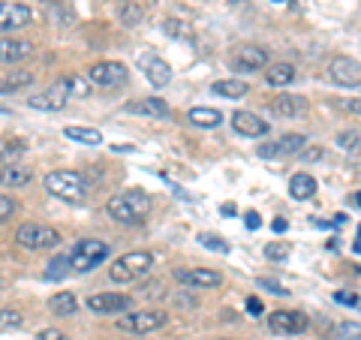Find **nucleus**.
<instances>
[{"label":"nucleus","instance_id":"1","mask_svg":"<svg viewBox=\"0 0 361 340\" xmlns=\"http://www.w3.org/2000/svg\"><path fill=\"white\" fill-rule=\"evenodd\" d=\"M109 217L118 223H142L151 214V196L145 190H123L109 199Z\"/></svg>","mask_w":361,"mask_h":340},{"label":"nucleus","instance_id":"2","mask_svg":"<svg viewBox=\"0 0 361 340\" xmlns=\"http://www.w3.org/2000/svg\"><path fill=\"white\" fill-rule=\"evenodd\" d=\"M45 190L63 202H73V205L85 202V196H87L85 178L78 172H70V169H54V172L45 175Z\"/></svg>","mask_w":361,"mask_h":340},{"label":"nucleus","instance_id":"3","mask_svg":"<svg viewBox=\"0 0 361 340\" xmlns=\"http://www.w3.org/2000/svg\"><path fill=\"white\" fill-rule=\"evenodd\" d=\"M151 268H154V256L148 250H133V253H123L111 262L109 277L115 283H135L145 274H151Z\"/></svg>","mask_w":361,"mask_h":340},{"label":"nucleus","instance_id":"4","mask_svg":"<svg viewBox=\"0 0 361 340\" xmlns=\"http://www.w3.org/2000/svg\"><path fill=\"white\" fill-rule=\"evenodd\" d=\"M109 259V244L99 241V238H85L70 250V271L75 274H87L97 265H103Z\"/></svg>","mask_w":361,"mask_h":340},{"label":"nucleus","instance_id":"5","mask_svg":"<svg viewBox=\"0 0 361 340\" xmlns=\"http://www.w3.org/2000/svg\"><path fill=\"white\" fill-rule=\"evenodd\" d=\"M16 241L25 247V250H49V247L61 244V232L45 223H25V226H18Z\"/></svg>","mask_w":361,"mask_h":340},{"label":"nucleus","instance_id":"6","mask_svg":"<svg viewBox=\"0 0 361 340\" xmlns=\"http://www.w3.org/2000/svg\"><path fill=\"white\" fill-rule=\"evenodd\" d=\"M87 82L103 90H118L130 82V70L121 61H97L87 70Z\"/></svg>","mask_w":361,"mask_h":340},{"label":"nucleus","instance_id":"7","mask_svg":"<svg viewBox=\"0 0 361 340\" xmlns=\"http://www.w3.org/2000/svg\"><path fill=\"white\" fill-rule=\"evenodd\" d=\"M262 66H268V51L262 49V45H238L232 54H229V70L232 73H256L262 70Z\"/></svg>","mask_w":361,"mask_h":340},{"label":"nucleus","instance_id":"8","mask_svg":"<svg viewBox=\"0 0 361 340\" xmlns=\"http://www.w3.org/2000/svg\"><path fill=\"white\" fill-rule=\"evenodd\" d=\"M30 21H33V9L27 4H16V0L0 4V37H13L16 30L27 28Z\"/></svg>","mask_w":361,"mask_h":340},{"label":"nucleus","instance_id":"9","mask_svg":"<svg viewBox=\"0 0 361 340\" xmlns=\"http://www.w3.org/2000/svg\"><path fill=\"white\" fill-rule=\"evenodd\" d=\"M304 148H307V139H304L301 133H286L274 142L259 145L256 151H259V157H265V160H283V157H292V154H298Z\"/></svg>","mask_w":361,"mask_h":340},{"label":"nucleus","instance_id":"10","mask_svg":"<svg viewBox=\"0 0 361 340\" xmlns=\"http://www.w3.org/2000/svg\"><path fill=\"white\" fill-rule=\"evenodd\" d=\"M307 328V316L301 310H274L268 316V332L277 337H295Z\"/></svg>","mask_w":361,"mask_h":340},{"label":"nucleus","instance_id":"11","mask_svg":"<svg viewBox=\"0 0 361 340\" xmlns=\"http://www.w3.org/2000/svg\"><path fill=\"white\" fill-rule=\"evenodd\" d=\"M163 325H166V313L160 310H139V313H127L118 320V328H123L130 334H151Z\"/></svg>","mask_w":361,"mask_h":340},{"label":"nucleus","instance_id":"12","mask_svg":"<svg viewBox=\"0 0 361 340\" xmlns=\"http://www.w3.org/2000/svg\"><path fill=\"white\" fill-rule=\"evenodd\" d=\"M85 308L99 313V316H118V313L133 310V298L118 296V292H94V296L85 301Z\"/></svg>","mask_w":361,"mask_h":340},{"label":"nucleus","instance_id":"13","mask_svg":"<svg viewBox=\"0 0 361 340\" xmlns=\"http://www.w3.org/2000/svg\"><path fill=\"white\" fill-rule=\"evenodd\" d=\"M135 63H139V73L148 78L154 87H166L169 82H172V66H169L157 51H142Z\"/></svg>","mask_w":361,"mask_h":340},{"label":"nucleus","instance_id":"14","mask_svg":"<svg viewBox=\"0 0 361 340\" xmlns=\"http://www.w3.org/2000/svg\"><path fill=\"white\" fill-rule=\"evenodd\" d=\"M329 75L334 85L341 87H358L361 82V66L355 58H346V54H337V58L329 63Z\"/></svg>","mask_w":361,"mask_h":340},{"label":"nucleus","instance_id":"15","mask_svg":"<svg viewBox=\"0 0 361 340\" xmlns=\"http://www.w3.org/2000/svg\"><path fill=\"white\" fill-rule=\"evenodd\" d=\"M175 280L180 286H193V289H214L223 283L220 271H211V268H178L175 271Z\"/></svg>","mask_w":361,"mask_h":340},{"label":"nucleus","instance_id":"16","mask_svg":"<svg viewBox=\"0 0 361 340\" xmlns=\"http://www.w3.org/2000/svg\"><path fill=\"white\" fill-rule=\"evenodd\" d=\"M37 54V45L27 42V40H18V37H0V63H9L16 66L21 61H27Z\"/></svg>","mask_w":361,"mask_h":340},{"label":"nucleus","instance_id":"17","mask_svg":"<svg viewBox=\"0 0 361 340\" xmlns=\"http://www.w3.org/2000/svg\"><path fill=\"white\" fill-rule=\"evenodd\" d=\"M66 99H70V97H66L63 85L58 82V85H51L49 90H39V94H33L27 99V106L37 109V111H61L66 106Z\"/></svg>","mask_w":361,"mask_h":340},{"label":"nucleus","instance_id":"18","mask_svg":"<svg viewBox=\"0 0 361 340\" xmlns=\"http://www.w3.org/2000/svg\"><path fill=\"white\" fill-rule=\"evenodd\" d=\"M232 127H235V133L247 135V139H262V135L271 130V123H265L259 115H253V111H235Z\"/></svg>","mask_w":361,"mask_h":340},{"label":"nucleus","instance_id":"19","mask_svg":"<svg viewBox=\"0 0 361 340\" xmlns=\"http://www.w3.org/2000/svg\"><path fill=\"white\" fill-rule=\"evenodd\" d=\"M127 115H145V118H169V103L160 97H145V99H135V103H127L123 106Z\"/></svg>","mask_w":361,"mask_h":340},{"label":"nucleus","instance_id":"20","mask_svg":"<svg viewBox=\"0 0 361 340\" xmlns=\"http://www.w3.org/2000/svg\"><path fill=\"white\" fill-rule=\"evenodd\" d=\"M304 97H295V94H277V99H271V111H274L277 118H298L304 115Z\"/></svg>","mask_w":361,"mask_h":340},{"label":"nucleus","instance_id":"21","mask_svg":"<svg viewBox=\"0 0 361 340\" xmlns=\"http://www.w3.org/2000/svg\"><path fill=\"white\" fill-rule=\"evenodd\" d=\"M289 196H292V199H298V202L313 199V196H316V178L307 175V172L292 175V181H289Z\"/></svg>","mask_w":361,"mask_h":340},{"label":"nucleus","instance_id":"22","mask_svg":"<svg viewBox=\"0 0 361 340\" xmlns=\"http://www.w3.org/2000/svg\"><path fill=\"white\" fill-rule=\"evenodd\" d=\"M187 118H190V123H196V127H202V130H214V127L223 123V111L211 109V106H193Z\"/></svg>","mask_w":361,"mask_h":340},{"label":"nucleus","instance_id":"23","mask_svg":"<svg viewBox=\"0 0 361 340\" xmlns=\"http://www.w3.org/2000/svg\"><path fill=\"white\" fill-rule=\"evenodd\" d=\"M295 78H298V70L292 63H271L268 73H265V82L271 87H286V85L295 82Z\"/></svg>","mask_w":361,"mask_h":340},{"label":"nucleus","instance_id":"24","mask_svg":"<svg viewBox=\"0 0 361 340\" xmlns=\"http://www.w3.org/2000/svg\"><path fill=\"white\" fill-rule=\"evenodd\" d=\"M42 9H45V18L51 21V28L61 30V28H70L73 25V13L63 4H58V0H45Z\"/></svg>","mask_w":361,"mask_h":340},{"label":"nucleus","instance_id":"25","mask_svg":"<svg viewBox=\"0 0 361 340\" xmlns=\"http://www.w3.org/2000/svg\"><path fill=\"white\" fill-rule=\"evenodd\" d=\"M211 90L217 97H226V99H241L250 87H247V82H241V78H223V82H214Z\"/></svg>","mask_w":361,"mask_h":340},{"label":"nucleus","instance_id":"26","mask_svg":"<svg viewBox=\"0 0 361 340\" xmlns=\"http://www.w3.org/2000/svg\"><path fill=\"white\" fill-rule=\"evenodd\" d=\"M33 85V73L27 70H16V73H6L0 75V94H16V90Z\"/></svg>","mask_w":361,"mask_h":340},{"label":"nucleus","instance_id":"27","mask_svg":"<svg viewBox=\"0 0 361 340\" xmlns=\"http://www.w3.org/2000/svg\"><path fill=\"white\" fill-rule=\"evenodd\" d=\"M66 139L73 142H82V145H90V148H97V145H103V133L94 130V127H66Z\"/></svg>","mask_w":361,"mask_h":340},{"label":"nucleus","instance_id":"28","mask_svg":"<svg viewBox=\"0 0 361 340\" xmlns=\"http://www.w3.org/2000/svg\"><path fill=\"white\" fill-rule=\"evenodd\" d=\"M49 308H51V313H58V316H75L78 301H75L73 292H58V296L49 298Z\"/></svg>","mask_w":361,"mask_h":340},{"label":"nucleus","instance_id":"29","mask_svg":"<svg viewBox=\"0 0 361 340\" xmlns=\"http://www.w3.org/2000/svg\"><path fill=\"white\" fill-rule=\"evenodd\" d=\"M30 181V172L25 166H4L0 169V184L4 187H25Z\"/></svg>","mask_w":361,"mask_h":340},{"label":"nucleus","instance_id":"30","mask_svg":"<svg viewBox=\"0 0 361 340\" xmlns=\"http://www.w3.org/2000/svg\"><path fill=\"white\" fill-rule=\"evenodd\" d=\"M118 13H121V21L127 28H135L139 21L145 18V9H142V4H135V0H121L118 4Z\"/></svg>","mask_w":361,"mask_h":340},{"label":"nucleus","instance_id":"31","mask_svg":"<svg viewBox=\"0 0 361 340\" xmlns=\"http://www.w3.org/2000/svg\"><path fill=\"white\" fill-rule=\"evenodd\" d=\"M61 85H63V90H66V97L85 99V97L90 94V82H87L85 75H66V78H61Z\"/></svg>","mask_w":361,"mask_h":340},{"label":"nucleus","instance_id":"32","mask_svg":"<svg viewBox=\"0 0 361 340\" xmlns=\"http://www.w3.org/2000/svg\"><path fill=\"white\" fill-rule=\"evenodd\" d=\"M70 274V253H61L49 262V271H45V280H63Z\"/></svg>","mask_w":361,"mask_h":340},{"label":"nucleus","instance_id":"33","mask_svg":"<svg viewBox=\"0 0 361 340\" xmlns=\"http://www.w3.org/2000/svg\"><path fill=\"white\" fill-rule=\"evenodd\" d=\"M199 244L208 247V250H214V253H229V244H226L220 235H214V232H202L199 235Z\"/></svg>","mask_w":361,"mask_h":340},{"label":"nucleus","instance_id":"34","mask_svg":"<svg viewBox=\"0 0 361 340\" xmlns=\"http://www.w3.org/2000/svg\"><path fill=\"white\" fill-rule=\"evenodd\" d=\"M25 154V142H9L4 151H0V163L4 166H16V160Z\"/></svg>","mask_w":361,"mask_h":340},{"label":"nucleus","instance_id":"35","mask_svg":"<svg viewBox=\"0 0 361 340\" xmlns=\"http://www.w3.org/2000/svg\"><path fill=\"white\" fill-rule=\"evenodd\" d=\"M21 322H25V316H21L18 310H9V308L0 310V332H9V328H21Z\"/></svg>","mask_w":361,"mask_h":340},{"label":"nucleus","instance_id":"36","mask_svg":"<svg viewBox=\"0 0 361 340\" xmlns=\"http://www.w3.org/2000/svg\"><path fill=\"white\" fill-rule=\"evenodd\" d=\"M163 30L169 33V37H178V40H180V37H184V40H193V33L187 30L184 21H175V18H169L166 25H163Z\"/></svg>","mask_w":361,"mask_h":340},{"label":"nucleus","instance_id":"37","mask_svg":"<svg viewBox=\"0 0 361 340\" xmlns=\"http://www.w3.org/2000/svg\"><path fill=\"white\" fill-rule=\"evenodd\" d=\"M265 256L274 259V262H283V259L289 256V247H286V244H268V247H265Z\"/></svg>","mask_w":361,"mask_h":340},{"label":"nucleus","instance_id":"38","mask_svg":"<svg viewBox=\"0 0 361 340\" xmlns=\"http://www.w3.org/2000/svg\"><path fill=\"white\" fill-rule=\"evenodd\" d=\"M13 214H16V202L9 199V196H4V193H0V223L9 220Z\"/></svg>","mask_w":361,"mask_h":340},{"label":"nucleus","instance_id":"39","mask_svg":"<svg viewBox=\"0 0 361 340\" xmlns=\"http://www.w3.org/2000/svg\"><path fill=\"white\" fill-rule=\"evenodd\" d=\"M298 154H301V160H304V163H313V160H322V157H325V148H319V145H310L307 151H298Z\"/></svg>","mask_w":361,"mask_h":340},{"label":"nucleus","instance_id":"40","mask_svg":"<svg viewBox=\"0 0 361 340\" xmlns=\"http://www.w3.org/2000/svg\"><path fill=\"white\" fill-rule=\"evenodd\" d=\"M256 283H259V286H262V289H268V292H274V296H289V292H286L283 286H280V283H277V280H268V277H259Z\"/></svg>","mask_w":361,"mask_h":340},{"label":"nucleus","instance_id":"41","mask_svg":"<svg viewBox=\"0 0 361 340\" xmlns=\"http://www.w3.org/2000/svg\"><path fill=\"white\" fill-rule=\"evenodd\" d=\"M337 142H341L343 151H355V148H358V133H355V130H353V133H343Z\"/></svg>","mask_w":361,"mask_h":340},{"label":"nucleus","instance_id":"42","mask_svg":"<svg viewBox=\"0 0 361 340\" xmlns=\"http://www.w3.org/2000/svg\"><path fill=\"white\" fill-rule=\"evenodd\" d=\"M337 337L341 340H358V325H337Z\"/></svg>","mask_w":361,"mask_h":340},{"label":"nucleus","instance_id":"43","mask_svg":"<svg viewBox=\"0 0 361 340\" xmlns=\"http://www.w3.org/2000/svg\"><path fill=\"white\" fill-rule=\"evenodd\" d=\"M37 340H70L63 332H58V328H42V332L37 334Z\"/></svg>","mask_w":361,"mask_h":340},{"label":"nucleus","instance_id":"44","mask_svg":"<svg viewBox=\"0 0 361 340\" xmlns=\"http://www.w3.org/2000/svg\"><path fill=\"white\" fill-rule=\"evenodd\" d=\"M334 301H341V304H349V308H358V296L355 292H337Z\"/></svg>","mask_w":361,"mask_h":340},{"label":"nucleus","instance_id":"45","mask_svg":"<svg viewBox=\"0 0 361 340\" xmlns=\"http://www.w3.org/2000/svg\"><path fill=\"white\" fill-rule=\"evenodd\" d=\"M244 223H247V229H259V226H262V217H259L256 211H247L244 214Z\"/></svg>","mask_w":361,"mask_h":340},{"label":"nucleus","instance_id":"46","mask_svg":"<svg viewBox=\"0 0 361 340\" xmlns=\"http://www.w3.org/2000/svg\"><path fill=\"white\" fill-rule=\"evenodd\" d=\"M265 308H262V301H259L256 296H250V298H247V313H253V316H259V313H262Z\"/></svg>","mask_w":361,"mask_h":340},{"label":"nucleus","instance_id":"47","mask_svg":"<svg viewBox=\"0 0 361 340\" xmlns=\"http://www.w3.org/2000/svg\"><path fill=\"white\" fill-rule=\"evenodd\" d=\"M271 229H274V232H286V229H289V223H286L283 217H274V223H271Z\"/></svg>","mask_w":361,"mask_h":340},{"label":"nucleus","instance_id":"48","mask_svg":"<svg viewBox=\"0 0 361 340\" xmlns=\"http://www.w3.org/2000/svg\"><path fill=\"white\" fill-rule=\"evenodd\" d=\"M220 211L226 214V217H232V214H238V208H235V205H232V202H226V205H223Z\"/></svg>","mask_w":361,"mask_h":340}]
</instances>
